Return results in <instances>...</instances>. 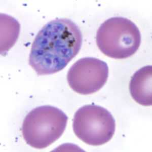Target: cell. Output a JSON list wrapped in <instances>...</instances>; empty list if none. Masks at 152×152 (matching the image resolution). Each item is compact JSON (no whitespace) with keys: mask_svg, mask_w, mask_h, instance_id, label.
Returning <instances> with one entry per match:
<instances>
[{"mask_svg":"<svg viewBox=\"0 0 152 152\" xmlns=\"http://www.w3.org/2000/svg\"><path fill=\"white\" fill-rule=\"evenodd\" d=\"M73 130L76 136L89 145H104L112 138L115 120L107 109L94 104L84 105L75 114Z\"/></svg>","mask_w":152,"mask_h":152,"instance_id":"4","label":"cell"},{"mask_svg":"<svg viewBox=\"0 0 152 152\" xmlns=\"http://www.w3.org/2000/svg\"><path fill=\"white\" fill-rule=\"evenodd\" d=\"M96 43L105 56L113 58H126L138 50L141 35L132 21L122 17H114L105 20L99 28Z\"/></svg>","mask_w":152,"mask_h":152,"instance_id":"3","label":"cell"},{"mask_svg":"<svg viewBox=\"0 0 152 152\" xmlns=\"http://www.w3.org/2000/svg\"><path fill=\"white\" fill-rule=\"evenodd\" d=\"M109 77L106 62L94 57L80 59L71 66L67 80L72 89L83 95L96 92L104 86Z\"/></svg>","mask_w":152,"mask_h":152,"instance_id":"5","label":"cell"},{"mask_svg":"<svg viewBox=\"0 0 152 152\" xmlns=\"http://www.w3.org/2000/svg\"><path fill=\"white\" fill-rule=\"evenodd\" d=\"M1 23V54L4 56L18 40L20 32V24L14 18L2 13Z\"/></svg>","mask_w":152,"mask_h":152,"instance_id":"7","label":"cell"},{"mask_svg":"<svg viewBox=\"0 0 152 152\" xmlns=\"http://www.w3.org/2000/svg\"><path fill=\"white\" fill-rule=\"evenodd\" d=\"M82 41L81 31L73 21L67 18L50 21L33 42L29 64L39 76L58 72L78 54Z\"/></svg>","mask_w":152,"mask_h":152,"instance_id":"1","label":"cell"},{"mask_svg":"<svg viewBox=\"0 0 152 152\" xmlns=\"http://www.w3.org/2000/svg\"><path fill=\"white\" fill-rule=\"evenodd\" d=\"M152 66H143L132 77L129 84L133 99L143 106L152 104Z\"/></svg>","mask_w":152,"mask_h":152,"instance_id":"6","label":"cell"},{"mask_svg":"<svg viewBox=\"0 0 152 152\" xmlns=\"http://www.w3.org/2000/svg\"><path fill=\"white\" fill-rule=\"evenodd\" d=\"M68 117L63 111L51 105L33 109L23 122L22 133L31 147L43 149L60 138L64 132Z\"/></svg>","mask_w":152,"mask_h":152,"instance_id":"2","label":"cell"}]
</instances>
